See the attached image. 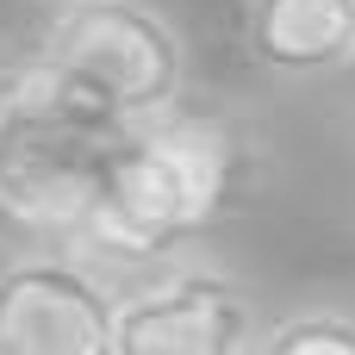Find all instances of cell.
<instances>
[{"mask_svg": "<svg viewBox=\"0 0 355 355\" xmlns=\"http://www.w3.org/2000/svg\"><path fill=\"white\" fill-rule=\"evenodd\" d=\"M119 137L12 62L0 81V218L31 243H81Z\"/></svg>", "mask_w": 355, "mask_h": 355, "instance_id": "obj_3", "label": "cell"}, {"mask_svg": "<svg viewBox=\"0 0 355 355\" xmlns=\"http://www.w3.org/2000/svg\"><path fill=\"white\" fill-rule=\"evenodd\" d=\"M0 81H6V62H0Z\"/></svg>", "mask_w": 355, "mask_h": 355, "instance_id": "obj_9", "label": "cell"}, {"mask_svg": "<svg viewBox=\"0 0 355 355\" xmlns=\"http://www.w3.org/2000/svg\"><path fill=\"white\" fill-rule=\"evenodd\" d=\"M250 181H256L250 137L218 112L175 106L119 137L81 250L112 275H144L175 256H193L243 206Z\"/></svg>", "mask_w": 355, "mask_h": 355, "instance_id": "obj_1", "label": "cell"}, {"mask_svg": "<svg viewBox=\"0 0 355 355\" xmlns=\"http://www.w3.org/2000/svg\"><path fill=\"white\" fill-rule=\"evenodd\" d=\"M37 6H62V0H37Z\"/></svg>", "mask_w": 355, "mask_h": 355, "instance_id": "obj_8", "label": "cell"}, {"mask_svg": "<svg viewBox=\"0 0 355 355\" xmlns=\"http://www.w3.org/2000/svg\"><path fill=\"white\" fill-rule=\"evenodd\" d=\"M262 293L218 256L193 250L119 281L112 355H256Z\"/></svg>", "mask_w": 355, "mask_h": 355, "instance_id": "obj_4", "label": "cell"}, {"mask_svg": "<svg viewBox=\"0 0 355 355\" xmlns=\"http://www.w3.org/2000/svg\"><path fill=\"white\" fill-rule=\"evenodd\" d=\"M237 44L268 81H331L355 69V0H243Z\"/></svg>", "mask_w": 355, "mask_h": 355, "instance_id": "obj_6", "label": "cell"}, {"mask_svg": "<svg viewBox=\"0 0 355 355\" xmlns=\"http://www.w3.org/2000/svg\"><path fill=\"white\" fill-rule=\"evenodd\" d=\"M119 281L81 243L0 256V355H112Z\"/></svg>", "mask_w": 355, "mask_h": 355, "instance_id": "obj_5", "label": "cell"}, {"mask_svg": "<svg viewBox=\"0 0 355 355\" xmlns=\"http://www.w3.org/2000/svg\"><path fill=\"white\" fill-rule=\"evenodd\" d=\"M19 69L112 131L187 106L193 87V50L156 0H62L44 12Z\"/></svg>", "mask_w": 355, "mask_h": 355, "instance_id": "obj_2", "label": "cell"}, {"mask_svg": "<svg viewBox=\"0 0 355 355\" xmlns=\"http://www.w3.org/2000/svg\"><path fill=\"white\" fill-rule=\"evenodd\" d=\"M256 355H355V306L349 300H300L268 312Z\"/></svg>", "mask_w": 355, "mask_h": 355, "instance_id": "obj_7", "label": "cell"}]
</instances>
